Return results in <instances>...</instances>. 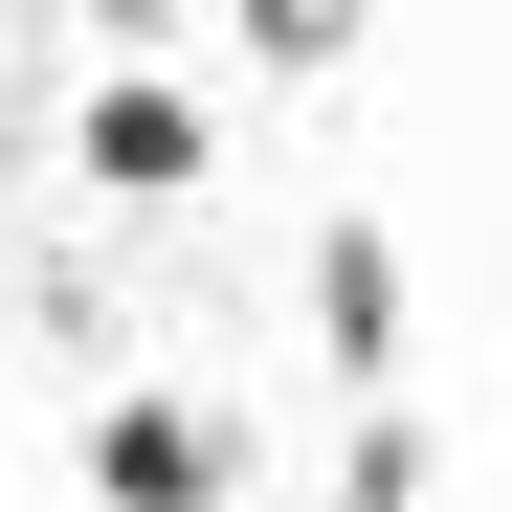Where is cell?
Here are the masks:
<instances>
[{
    "label": "cell",
    "mask_w": 512,
    "mask_h": 512,
    "mask_svg": "<svg viewBox=\"0 0 512 512\" xmlns=\"http://www.w3.org/2000/svg\"><path fill=\"white\" fill-rule=\"evenodd\" d=\"M90 512H223V423L201 401H112L90 423Z\"/></svg>",
    "instance_id": "obj_1"
},
{
    "label": "cell",
    "mask_w": 512,
    "mask_h": 512,
    "mask_svg": "<svg viewBox=\"0 0 512 512\" xmlns=\"http://www.w3.org/2000/svg\"><path fill=\"white\" fill-rule=\"evenodd\" d=\"M312 334L334 379H401V223H312Z\"/></svg>",
    "instance_id": "obj_2"
},
{
    "label": "cell",
    "mask_w": 512,
    "mask_h": 512,
    "mask_svg": "<svg viewBox=\"0 0 512 512\" xmlns=\"http://www.w3.org/2000/svg\"><path fill=\"white\" fill-rule=\"evenodd\" d=\"M67 156H90V201H179V179H201V112H179V90H90Z\"/></svg>",
    "instance_id": "obj_3"
},
{
    "label": "cell",
    "mask_w": 512,
    "mask_h": 512,
    "mask_svg": "<svg viewBox=\"0 0 512 512\" xmlns=\"http://www.w3.org/2000/svg\"><path fill=\"white\" fill-rule=\"evenodd\" d=\"M357 23H379V0H245V45H268V67H357Z\"/></svg>",
    "instance_id": "obj_4"
},
{
    "label": "cell",
    "mask_w": 512,
    "mask_h": 512,
    "mask_svg": "<svg viewBox=\"0 0 512 512\" xmlns=\"http://www.w3.org/2000/svg\"><path fill=\"white\" fill-rule=\"evenodd\" d=\"M90 23H156V0H90Z\"/></svg>",
    "instance_id": "obj_5"
}]
</instances>
